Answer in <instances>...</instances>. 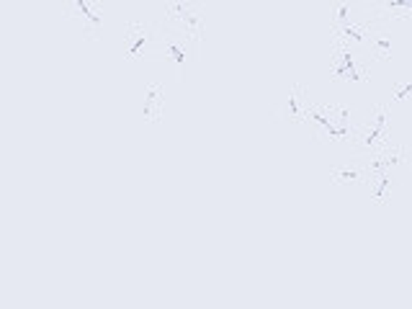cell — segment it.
I'll list each match as a JSON object with an SVG mask.
<instances>
[{"label": "cell", "instance_id": "cell-1", "mask_svg": "<svg viewBox=\"0 0 412 309\" xmlns=\"http://www.w3.org/2000/svg\"><path fill=\"white\" fill-rule=\"evenodd\" d=\"M312 127L319 129L322 135H327L330 140L340 142L356 135V129L351 124V111L340 103H324V106H312L310 111Z\"/></svg>", "mask_w": 412, "mask_h": 309}, {"label": "cell", "instance_id": "cell-2", "mask_svg": "<svg viewBox=\"0 0 412 309\" xmlns=\"http://www.w3.org/2000/svg\"><path fill=\"white\" fill-rule=\"evenodd\" d=\"M204 6L201 3H165V28L199 41L204 34Z\"/></svg>", "mask_w": 412, "mask_h": 309}, {"label": "cell", "instance_id": "cell-3", "mask_svg": "<svg viewBox=\"0 0 412 309\" xmlns=\"http://www.w3.org/2000/svg\"><path fill=\"white\" fill-rule=\"evenodd\" d=\"M356 147L369 150V152H376L379 147L389 145V119H386V108H376L364 124H359L356 135H353Z\"/></svg>", "mask_w": 412, "mask_h": 309}, {"label": "cell", "instance_id": "cell-4", "mask_svg": "<svg viewBox=\"0 0 412 309\" xmlns=\"http://www.w3.org/2000/svg\"><path fill=\"white\" fill-rule=\"evenodd\" d=\"M310 111H312L310 95H307V88L302 85V83L289 85V90L284 93V98L276 103L278 119L286 121V124H299V121H307L310 119Z\"/></svg>", "mask_w": 412, "mask_h": 309}, {"label": "cell", "instance_id": "cell-5", "mask_svg": "<svg viewBox=\"0 0 412 309\" xmlns=\"http://www.w3.org/2000/svg\"><path fill=\"white\" fill-rule=\"evenodd\" d=\"M405 165V147L402 145H384L379 147L376 152H371L364 160V168L369 170V178H376V175H392L394 168Z\"/></svg>", "mask_w": 412, "mask_h": 309}, {"label": "cell", "instance_id": "cell-6", "mask_svg": "<svg viewBox=\"0 0 412 309\" xmlns=\"http://www.w3.org/2000/svg\"><path fill=\"white\" fill-rule=\"evenodd\" d=\"M332 75H338V78H345V80H353V83L366 80L364 62L356 60V54L351 52L348 44H338V47H335V54H332Z\"/></svg>", "mask_w": 412, "mask_h": 309}, {"label": "cell", "instance_id": "cell-7", "mask_svg": "<svg viewBox=\"0 0 412 309\" xmlns=\"http://www.w3.org/2000/svg\"><path fill=\"white\" fill-rule=\"evenodd\" d=\"M155 36L149 31L147 23H139V21H129L127 23V34H124V54L127 57H139L144 52L147 44H155Z\"/></svg>", "mask_w": 412, "mask_h": 309}, {"label": "cell", "instance_id": "cell-8", "mask_svg": "<svg viewBox=\"0 0 412 309\" xmlns=\"http://www.w3.org/2000/svg\"><path fill=\"white\" fill-rule=\"evenodd\" d=\"M165 114V90L160 83H149L144 88V101H142V116L147 124H157Z\"/></svg>", "mask_w": 412, "mask_h": 309}, {"label": "cell", "instance_id": "cell-9", "mask_svg": "<svg viewBox=\"0 0 412 309\" xmlns=\"http://www.w3.org/2000/svg\"><path fill=\"white\" fill-rule=\"evenodd\" d=\"M330 178L338 186H348V183H359V181H371L369 178V170L364 168V162H356V165H338V168L330 170Z\"/></svg>", "mask_w": 412, "mask_h": 309}, {"label": "cell", "instance_id": "cell-10", "mask_svg": "<svg viewBox=\"0 0 412 309\" xmlns=\"http://www.w3.org/2000/svg\"><path fill=\"white\" fill-rule=\"evenodd\" d=\"M369 44H371V54L376 60H386L389 54H392V47H394V39L392 34L386 31V28H371V34H369Z\"/></svg>", "mask_w": 412, "mask_h": 309}, {"label": "cell", "instance_id": "cell-11", "mask_svg": "<svg viewBox=\"0 0 412 309\" xmlns=\"http://www.w3.org/2000/svg\"><path fill=\"white\" fill-rule=\"evenodd\" d=\"M369 194H371L374 201H384L386 196L392 194V186H394V175H376L369 181Z\"/></svg>", "mask_w": 412, "mask_h": 309}]
</instances>
